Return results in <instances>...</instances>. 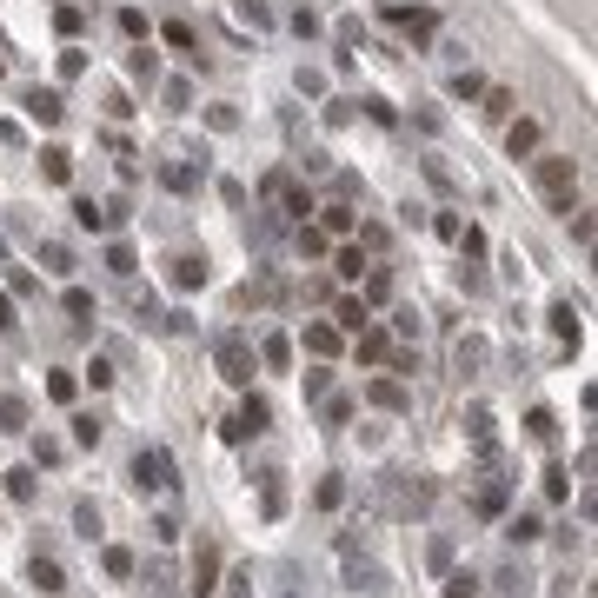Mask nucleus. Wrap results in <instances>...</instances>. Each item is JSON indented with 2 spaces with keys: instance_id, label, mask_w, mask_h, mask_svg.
Returning <instances> with one entry per match:
<instances>
[{
  "instance_id": "obj_1",
  "label": "nucleus",
  "mask_w": 598,
  "mask_h": 598,
  "mask_svg": "<svg viewBox=\"0 0 598 598\" xmlns=\"http://www.w3.org/2000/svg\"><path fill=\"white\" fill-rule=\"evenodd\" d=\"M532 180H539V193L552 200L558 213H572V186H578V166L566 160V153H539V160H532Z\"/></svg>"
},
{
  "instance_id": "obj_2",
  "label": "nucleus",
  "mask_w": 598,
  "mask_h": 598,
  "mask_svg": "<svg viewBox=\"0 0 598 598\" xmlns=\"http://www.w3.org/2000/svg\"><path fill=\"white\" fill-rule=\"evenodd\" d=\"M425 505H433V478H406V472H386V512H399V519H419Z\"/></svg>"
},
{
  "instance_id": "obj_3",
  "label": "nucleus",
  "mask_w": 598,
  "mask_h": 598,
  "mask_svg": "<svg viewBox=\"0 0 598 598\" xmlns=\"http://www.w3.org/2000/svg\"><path fill=\"white\" fill-rule=\"evenodd\" d=\"M266 425H272V406L260 399V392H246V399H239V413L219 425V433H227V446H246V439H260Z\"/></svg>"
},
{
  "instance_id": "obj_4",
  "label": "nucleus",
  "mask_w": 598,
  "mask_h": 598,
  "mask_svg": "<svg viewBox=\"0 0 598 598\" xmlns=\"http://www.w3.org/2000/svg\"><path fill=\"white\" fill-rule=\"evenodd\" d=\"M253 366H260V359H253V346L239 333L219 339V379H227V386H253Z\"/></svg>"
},
{
  "instance_id": "obj_5",
  "label": "nucleus",
  "mask_w": 598,
  "mask_h": 598,
  "mask_svg": "<svg viewBox=\"0 0 598 598\" xmlns=\"http://www.w3.org/2000/svg\"><path fill=\"white\" fill-rule=\"evenodd\" d=\"M133 486H140V492H166V486H174V459H166L160 446H140V452H133Z\"/></svg>"
},
{
  "instance_id": "obj_6",
  "label": "nucleus",
  "mask_w": 598,
  "mask_h": 598,
  "mask_svg": "<svg viewBox=\"0 0 598 598\" xmlns=\"http://www.w3.org/2000/svg\"><path fill=\"white\" fill-rule=\"evenodd\" d=\"M27 578H33V592H47V598L67 592V566H60L54 552H33V558H27Z\"/></svg>"
},
{
  "instance_id": "obj_7",
  "label": "nucleus",
  "mask_w": 598,
  "mask_h": 598,
  "mask_svg": "<svg viewBox=\"0 0 598 598\" xmlns=\"http://www.w3.org/2000/svg\"><path fill=\"white\" fill-rule=\"evenodd\" d=\"M366 399L379 406V413H413V392H406V379H372Z\"/></svg>"
},
{
  "instance_id": "obj_8",
  "label": "nucleus",
  "mask_w": 598,
  "mask_h": 598,
  "mask_svg": "<svg viewBox=\"0 0 598 598\" xmlns=\"http://www.w3.org/2000/svg\"><path fill=\"white\" fill-rule=\"evenodd\" d=\"M539 140H545V133H539V120H512V127H505V153H512V160H532V153H539Z\"/></svg>"
},
{
  "instance_id": "obj_9",
  "label": "nucleus",
  "mask_w": 598,
  "mask_h": 598,
  "mask_svg": "<svg viewBox=\"0 0 598 598\" xmlns=\"http://www.w3.org/2000/svg\"><path fill=\"white\" fill-rule=\"evenodd\" d=\"M21 107H27L33 120H40V127H60V113H67V107H60V94H54V87H33V94L21 100Z\"/></svg>"
},
{
  "instance_id": "obj_10",
  "label": "nucleus",
  "mask_w": 598,
  "mask_h": 598,
  "mask_svg": "<svg viewBox=\"0 0 598 598\" xmlns=\"http://www.w3.org/2000/svg\"><path fill=\"white\" fill-rule=\"evenodd\" d=\"M174 286H180V293L207 286V253H180V260H174Z\"/></svg>"
},
{
  "instance_id": "obj_11",
  "label": "nucleus",
  "mask_w": 598,
  "mask_h": 598,
  "mask_svg": "<svg viewBox=\"0 0 598 598\" xmlns=\"http://www.w3.org/2000/svg\"><path fill=\"white\" fill-rule=\"evenodd\" d=\"M219 585V545H200V558H193V592L207 598Z\"/></svg>"
},
{
  "instance_id": "obj_12",
  "label": "nucleus",
  "mask_w": 598,
  "mask_h": 598,
  "mask_svg": "<svg viewBox=\"0 0 598 598\" xmlns=\"http://www.w3.org/2000/svg\"><path fill=\"white\" fill-rule=\"evenodd\" d=\"M353 339H359V359H366V366H386V359H392V333L366 326V333H353Z\"/></svg>"
},
{
  "instance_id": "obj_13",
  "label": "nucleus",
  "mask_w": 598,
  "mask_h": 598,
  "mask_svg": "<svg viewBox=\"0 0 598 598\" xmlns=\"http://www.w3.org/2000/svg\"><path fill=\"white\" fill-rule=\"evenodd\" d=\"M392 27H406V33H413L419 47H425V40L439 33V21H433V13H406V7H392Z\"/></svg>"
},
{
  "instance_id": "obj_14",
  "label": "nucleus",
  "mask_w": 598,
  "mask_h": 598,
  "mask_svg": "<svg viewBox=\"0 0 598 598\" xmlns=\"http://www.w3.org/2000/svg\"><path fill=\"white\" fill-rule=\"evenodd\" d=\"M260 366H266V372H286V366H293V339H286V333H272L266 346H260Z\"/></svg>"
},
{
  "instance_id": "obj_15",
  "label": "nucleus",
  "mask_w": 598,
  "mask_h": 598,
  "mask_svg": "<svg viewBox=\"0 0 598 598\" xmlns=\"http://www.w3.org/2000/svg\"><path fill=\"white\" fill-rule=\"evenodd\" d=\"M306 353L333 359V353H339V326H326V319H313V326H306Z\"/></svg>"
},
{
  "instance_id": "obj_16",
  "label": "nucleus",
  "mask_w": 598,
  "mask_h": 598,
  "mask_svg": "<svg viewBox=\"0 0 598 598\" xmlns=\"http://www.w3.org/2000/svg\"><path fill=\"white\" fill-rule=\"evenodd\" d=\"M545 319H552V333L566 339V353H572V346H578V313H572V299H558V306H552Z\"/></svg>"
},
{
  "instance_id": "obj_17",
  "label": "nucleus",
  "mask_w": 598,
  "mask_h": 598,
  "mask_svg": "<svg viewBox=\"0 0 598 598\" xmlns=\"http://www.w3.org/2000/svg\"><path fill=\"white\" fill-rule=\"evenodd\" d=\"M127 74L140 80V87H153V80H160V60H153V47H133V54H127Z\"/></svg>"
},
{
  "instance_id": "obj_18",
  "label": "nucleus",
  "mask_w": 598,
  "mask_h": 598,
  "mask_svg": "<svg viewBox=\"0 0 598 598\" xmlns=\"http://www.w3.org/2000/svg\"><path fill=\"white\" fill-rule=\"evenodd\" d=\"M505 539H512V545H532V539H545L539 512H519V519H505Z\"/></svg>"
},
{
  "instance_id": "obj_19",
  "label": "nucleus",
  "mask_w": 598,
  "mask_h": 598,
  "mask_svg": "<svg viewBox=\"0 0 598 598\" xmlns=\"http://www.w3.org/2000/svg\"><path fill=\"white\" fill-rule=\"evenodd\" d=\"M40 174L54 180V186H67V180H74V160H67V147H47V153H40Z\"/></svg>"
},
{
  "instance_id": "obj_20",
  "label": "nucleus",
  "mask_w": 598,
  "mask_h": 598,
  "mask_svg": "<svg viewBox=\"0 0 598 598\" xmlns=\"http://www.w3.org/2000/svg\"><path fill=\"white\" fill-rule=\"evenodd\" d=\"M319 233H353V200H333V207H319Z\"/></svg>"
},
{
  "instance_id": "obj_21",
  "label": "nucleus",
  "mask_w": 598,
  "mask_h": 598,
  "mask_svg": "<svg viewBox=\"0 0 598 598\" xmlns=\"http://www.w3.org/2000/svg\"><path fill=\"white\" fill-rule=\"evenodd\" d=\"M366 326H372L366 299H339V333H366Z\"/></svg>"
},
{
  "instance_id": "obj_22",
  "label": "nucleus",
  "mask_w": 598,
  "mask_h": 598,
  "mask_svg": "<svg viewBox=\"0 0 598 598\" xmlns=\"http://www.w3.org/2000/svg\"><path fill=\"white\" fill-rule=\"evenodd\" d=\"M133 266H140V260H133V246H127V239H113V246H107V272H113V280H133Z\"/></svg>"
},
{
  "instance_id": "obj_23",
  "label": "nucleus",
  "mask_w": 598,
  "mask_h": 598,
  "mask_svg": "<svg viewBox=\"0 0 598 598\" xmlns=\"http://www.w3.org/2000/svg\"><path fill=\"white\" fill-rule=\"evenodd\" d=\"M100 572L107 578H133V552L127 545H107V552H100Z\"/></svg>"
},
{
  "instance_id": "obj_24",
  "label": "nucleus",
  "mask_w": 598,
  "mask_h": 598,
  "mask_svg": "<svg viewBox=\"0 0 598 598\" xmlns=\"http://www.w3.org/2000/svg\"><path fill=\"white\" fill-rule=\"evenodd\" d=\"M472 505H478V519H499V512H505V486H492V478H486Z\"/></svg>"
},
{
  "instance_id": "obj_25",
  "label": "nucleus",
  "mask_w": 598,
  "mask_h": 598,
  "mask_svg": "<svg viewBox=\"0 0 598 598\" xmlns=\"http://www.w3.org/2000/svg\"><path fill=\"white\" fill-rule=\"evenodd\" d=\"M33 486H40V478H33V466H21V472H7V499H21V505H33Z\"/></svg>"
},
{
  "instance_id": "obj_26",
  "label": "nucleus",
  "mask_w": 598,
  "mask_h": 598,
  "mask_svg": "<svg viewBox=\"0 0 598 598\" xmlns=\"http://www.w3.org/2000/svg\"><path fill=\"white\" fill-rule=\"evenodd\" d=\"M160 180L174 186V193H193V186H200V174H193V166H180V160H174V166H160Z\"/></svg>"
},
{
  "instance_id": "obj_27",
  "label": "nucleus",
  "mask_w": 598,
  "mask_h": 598,
  "mask_svg": "<svg viewBox=\"0 0 598 598\" xmlns=\"http://www.w3.org/2000/svg\"><path fill=\"white\" fill-rule=\"evenodd\" d=\"M100 433H107L100 413H80V419H74V446H100Z\"/></svg>"
},
{
  "instance_id": "obj_28",
  "label": "nucleus",
  "mask_w": 598,
  "mask_h": 598,
  "mask_svg": "<svg viewBox=\"0 0 598 598\" xmlns=\"http://www.w3.org/2000/svg\"><path fill=\"white\" fill-rule=\"evenodd\" d=\"M260 512H266V519H280V512H286V492H280V472H266V492H260Z\"/></svg>"
},
{
  "instance_id": "obj_29",
  "label": "nucleus",
  "mask_w": 598,
  "mask_h": 598,
  "mask_svg": "<svg viewBox=\"0 0 598 598\" xmlns=\"http://www.w3.org/2000/svg\"><path fill=\"white\" fill-rule=\"evenodd\" d=\"M333 266L346 272V280H359V272H366V246H339V253H333Z\"/></svg>"
},
{
  "instance_id": "obj_30",
  "label": "nucleus",
  "mask_w": 598,
  "mask_h": 598,
  "mask_svg": "<svg viewBox=\"0 0 598 598\" xmlns=\"http://www.w3.org/2000/svg\"><path fill=\"white\" fill-rule=\"evenodd\" d=\"M74 525H80V539H100V505L80 499V505H74Z\"/></svg>"
},
{
  "instance_id": "obj_31",
  "label": "nucleus",
  "mask_w": 598,
  "mask_h": 598,
  "mask_svg": "<svg viewBox=\"0 0 598 598\" xmlns=\"http://www.w3.org/2000/svg\"><path fill=\"white\" fill-rule=\"evenodd\" d=\"M486 366V339H459V372H478Z\"/></svg>"
},
{
  "instance_id": "obj_32",
  "label": "nucleus",
  "mask_w": 598,
  "mask_h": 598,
  "mask_svg": "<svg viewBox=\"0 0 598 598\" xmlns=\"http://www.w3.org/2000/svg\"><path fill=\"white\" fill-rule=\"evenodd\" d=\"M326 239H333V233H319V227H299V253H306V260H326Z\"/></svg>"
},
{
  "instance_id": "obj_33",
  "label": "nucleus",
  "mask_w": 598,
  "mask_h": 598,
  "mask_svg": "<svg viewBox=\"0 0 598 598\" xmlns=\"http://www.w3.org/2000/svg\"><path fill=\"white\" fill-rule=\"evenodd\" d=\"M40 260H47V272H74V253H67L60 239H47V246H40Z\"/></svg>"
},
{
  "instance_id": "obj_34",
  "label": "nucleus",
  "mask_w": 598,
  "mask_h": 598,
  "mask_svg": "<svg viewBox=\"0 0 598 598\" xmlns=\"http://www.w3.org/2000/svg\"><path fill=\"white\" fill-rule=\"evenodd\" d=\"M466 433L478 439V446H492V413H486V406H472V413H466Z\"/></svg>"
},
{
  "instance_id": "obj_35",
  "label": "nucleus",
  "mask_w": 598,
  "mask_h": 598,
  "mask_svg": "<svg viewBox=\"0 0 598 598\" xmlns=\"http://www.w3.org/2000/svg\"><path fill=\"white\" fill-rule=\"evenodd\" d=\"M525 433H532V439H552V433H558V419L545 413V406H532V413H525Z\"/></svg>"
},
{
  "instance_id": "obj_36",
  "label": "nucleus",
  "mask_w": 598,
  "mask_h": 598,
  "mask_svg": "<svg viewBox=\"0 0 598 598\" xmlns=\"http://www.w3.org/2000/svg\"><path fill=\"white\" fill-rule=\"evenodd\" d=\"M60 306H67L74 319H87V313H94V293H87V286H67V299H60Z\"/></svg>"
},
{
  "instance_id": "obj_37",
  "label": "nucleus",
  "mask_w": 598,
  "mask_h": 598,
  "mask_svg": "<svg viewBox=\"0 0 598 598\" xmlns=\"http://www.w3.org/2000/svg\"><path fill=\"white\" fill-rule=\"evenodd\" d=\"M120 33H127V40H147V13L140 7H120Z\"/></svg>"
},
{
  "instance_id": "obj_38",
  "label": "nucleus",
  "mask_w": 598,
  "mask_h": 598,
  "mask_svg": "<svg viewBox=\"0 0 598 598\" xmlns=\"http://www.w3.org/2000/svg\"><path fill=\"white\" fill-rule=\"evenodd\" d=\"M74 392H80V379H74V372H54V379H47V399H74Z\"/></svg>"
},
{
  "instance_id": "obj_39",
  "label": "nucleus",
  "mask_w": 598,
  "mask_h": 598,
  "mask_svg": "<svg viewBox=\"0 0 598 598\" xmlns=\"http://www.w3.org/2000/svg\"><path fill=\"white\" fill-rule=\"evenodd\" d=\"M366 299H372V306H379V299H392V272H379V266L366 272Z\"/></svg>"
},
{
  "instance_id": "obj_40",
  "label": "nucleus",
  "mask_w": 598,
  "mask_h": 598,
  "mask_svg": "<svg viewBox=\"0 0 598 598\" xmlns=\"http://www.w3.org/2000/svg\"><path fill=\"white\" fill-rule=\"evenodd\" d=\"M74 219H80V227H87V233H100V227H107V213H100L94 200H74Z\"/></svg>"
},
{
  "instance_id": "obj_41",
  "label": "nucleus",
  "mask_w": 598,
  "mask_h": 598,
  "mask_svg": "<svg viewBox=\"0 0 598 598\" xmlns=\"http://www.w3.org/2000/svg\"><path fill=\"white\" fill-rule=\"evenodd\" d=\"M478 94H486V80H478V74H452V100H478Z\"/></svg>"
},
{
  "instance_id": "obj_42",
  "label": "nucleus",
  "mask_w": 598,
  "mask_h": 598,
  "mask_svg": "<svg viewBox=\"0 0 598 598\" xmlns=\"http://www.w3.org/2000/svg\"><path fill=\"white\" fill-rule=\"evenodd\" d=\"M566 492H572V472L552 466V472H545V499H566Z\"/></svg>"
},
{
  "instance_id": "obj_43",
  "label": "nucleus",
  "mask_w": 598,
  "mask_h": 598,
  "mask_svg": "<svg viewBox=\"0 0 598 598\" xmlns=\"http://www.w3.org/2000/svg\"><path fill=\"white\" fill-rule=\"evenodd\" d=\"M446 598H478V578L472 572H452L446 578Z\"/></svg>"
},
{
  "instance_id": "obj_44",
  "label": "nucleus",
  "mask_w": 598,
  "mask_h": 598,
  "mask_svg": "<svg viewBox=\"0 0 598 598\" xmlns=\"http://www.w3.org/2000/svg\"><path fill=\"white\" fill-rule=\"evenodd\" d=\"M0 425H7V433H21V425H27V406H21V399H0Z\"/></svg>"
},
{
  "instance_id": "obj_45",
  "label": "nucleus",
  "mask_w": 598,
  "mask_h": 598,
  "mask_svg": "<svg viewBox=\"0 0 598 598\" xmlns=\"http://www.w3.org/2000/svg\"><path fill=\"white\" fill-rule=\"evenodd\" d=\"M166 47H180V54H193V27H186V21H166Z\"/></svg>"
},
{
  "instance_id": "obj_46",
  "label": "nucleus",
  "mask_w": 598,
  "mask_h": 598,
  "mask_svg": "<svg viewBox=\"0 0 598 598\" xmlns=\"http://www.w3.org/2000/svg\"><path fill=\"white\" fill-rule=\"evenodd\" d=\"M80 74H87V54H80V47H67V54H60V80H80Z\"/></svg>"
},
{
  "instance_id": "obj_47",
  "label": "nucleus",
  "mask_w": 598,
  "mask_h": 598,
  "mask_svg": "<svg viewBox=\"0 0 598 598\" xmlns=\"http://www.w3.org/2000/svg\"><path fill=\"white\" fill-rule=\"evenodd\" d=\"M166 107L186 113V107H193V87H186V80H166Z\"/></svg>"
},
{
  "instance_id": "obj_48",
  "label": "nucleus",
  "mask_w": 598,
  "mask_h": 598,
  "mask_svg": "<svg viewBox=\"0 0 598 598\" xmlns=\"http://www.w3.org/2000/svg\"><path fill=\"white\" fill-rule=\"evenodd\" d=\"M566 227H572L578 246H592V213H578V207H572V213H566Z\"/></svg>"
},
{
  "instance_id": "obj_49",
  "label": "nucleus",
  "mask_w": 598,
  "mask_h": 598,
  "mask_svg": "<svg viewBox=\"0 0 598 598\" xmlns=\"http://www.w3.org/2000/svg\"><path fill=\"white\" fill-rule=\"evenodd\" d=\"M326 386H333V372H326V366L306 372V399H326Z\"/></svg>"
},
{
  "instance_id": "obj_50",
  "label": "nucleus",
  "mask_w": 598,
  "mask_h": 598,
  "mask_svg": "<svg viewBox=\"0 0 598 598\" xmlns=\"http://www.w3.org/2000/svg\"><path fill=\"white\" fill-rule=\"evenodd\" d=\"M153 539H160V545L180 539V519H174V512H160V519H153Z\"/></svg>"
},
{
  "instance_id": "obj_51",
  "label": "nucleus",
  "mask_w": 598,
  "mask_h": 598,
  "mask_svg": "<svg viewBox=\"0 0 598 598\" xmlns=\"http://www.w3.org/2000/svg\"><path fill=\"white\" fill-rule=\"evenodd\" d=\"M459 246H466L472 260H486V233H478V227H459Z\"/></svg>"
},
{
  "instance_id": "obj_52",
  "label": "nucleus",
  "mask_w": 598,
  "mask_h": 598,
  "mask_svg": "<svg viewBox=\"0 0 598 598\" xmlns=\"http://www.w3.org/2000/svg\"><path fill=\"white\" fill-rule=\"evenodd\" d=\"M87 386H94V392L113 386V366H107V359H94V366H87Z\"/></svg>"
},
{
  "instance_id": "obj_53",
  "label": "nucleus",
  "mask_w": 598,
  "mask_h": 598,
  "mask_svg": "<svg viewBox=\"0 0 598 598\" xmlns=\"http://www.w3.org/2000/svg\"><path fill=\"white\" fill-rule=\"evenodd\" d=\"M486 113H492V120H505V113H512V94H505V87H492V94H486Z\"/></svg>"
},
{
  "instance_id": "obj_54",
  "label": "nucleus",
  "mask_w": 598,
  "mask_h": 598,
  "mask_svg": "<svg viewBox=\"0 0 598 598\" xmlns=\"http://www.w3.org/2000/svg\"><path fill=\"white\" fill-rule=\"evenodd\" d=\"M339 499H346V486H339V478H319V505H326V512H333Z\"/></svg>"
},
{
  "instance_id": "obj_55",
  "label": "nucleus",
  "mask_w": 598,
  "mask_h": 598,
  "mask_svg": "<svg viewBox=\"0 0 598 598\" xmlns=\"http://www.w3.org/2000/svg\"><path fill=\"white\" fill-rule=\"evenodd\" d=\"M60 452H67L60 439H40V446H33V459H40V466H60Z\"/></svg>"
},
{
  "instance_id": "obj_56",
  "label": "nucleus",
  "mask_w": 598,
  "mask_h": 598,
  "mask_svg": "<svg viewBox=\"0 0 598 598\" xmlns=\"http://www.w3.org/2000/svg\"><path fill=\"white\" fill-rule=\"evenodd\" d=\"M433 572H452V539H433Z\"/></svg>"
},
{
  "instance_id": "obj_57",
  "label": "nucleus",
  "mask_w": 598,
  "mask_h": 598,
  "mask_svg": "<svg viewBox=\"0 0 598 598\" xmlns=\"http://www.w3.org/2000/svg\"><path fill=\"white\" fill-rule=\"evenodd\" d=\"M54 27L67 33V40H74V33H80V7H60V13H54Z\"/></svg>"
},
{
  "instance_id": "obj_58",
  "label": "nucleus",
  "mask_w": 598,
  "mask_h": 598,
  "mask_svg": "<svg viewBox=\"0 0 598 598\" xmlns=\"http://www.w3.org/2000/svg\"><path fill=\"white\" fill-rule=\"evenodd\" d=\"M207 120H213V133H233V127H239V113H233V107H213Z\"/></svg>"
},
{
  "instance_id": "obj_59",
  "label": "nucleus",
  "mask_w": 598,
  "mask_h": 598,
  "mask_svg": "<svg viewBox=\"0 0 598 598\" xmlns=\"http://www.w3.org/2000/svg\"><path fill=\"white\" fill-rule=\"evenodd\" d=\"M353 419V399H326V425H346Z\"/></svg>"
},
{
  "instance_id": "obj_60",
  "label": "nucleus",
  "mask_w": 598,
  "mask_h": 598,
  "mask_svg": "<svg viewBox=\"0 0 598 598\" xmlns=\"http://www.w3.org/2000/svg\"><path fill=\"white\" fill-rule=\"evenodd\" d=\"M239 13H246L253 27H266V21H272V13H266V0H239Z\"/></svg>"
},
{
  "instance_id": "obj_61",
  "label": "nucleus",
  "mask_w": 598,
  "mask_h": 598,
  "mask_svg": "<svg viewBox=\"0 0 598 598\" xmlns=\"http://www.w3.org/2000/svg\"><path fill=\"white\" fill-rule=\"evenodd\" d=\"M13 326H21V319H13V299L0 293V333H13Z\"/></svg>"
},
{
  "instance_id": "obj_62",
  "label": "nucleus",
  "mask_w": 598,
  "mask_h": 598,
  "mask_svg": "<svg viewBox=\"0 0 598 598\" xmlns=\"http://www.w3.org/2000/svg\"><path fill=\"white\" fill-rule=\"evenodd\" d=\"M233 585H239V592H233V598H253V592H246V585H253V578H246V572H239V578H233Z\"/></svg>"
},
{
  "instance_id": "obj_63",
  "label": "nucleus",
  "mask_w": 598,
  "mask_h": 598,
  "mask_svg": "<svg viewBox=\"0 0 598 598\" xmlns=\"http://www.w3.org/2000/svg\"><path fill=\"white\" fill-rule=\"evenodd\" d=\"M286 598H299V592H286Z\"/></svg>"
}]
</instances>
